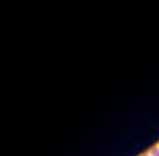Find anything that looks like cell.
Instances as JSON below:
<instances>
[{
	"label": "cell",
	"instance_id": "6da1fadb",
	"mask_svg": "<svg viewBox=\"0 0 159 156\" xmlns=\"http://www.w3.org/2000/svg\"><path fill=\"white\" fill-rule=\"evenodd\" d=\"M142 156H159V148L157 147H151L150 150H147Z\"/></svg>",
	"mask_w": 159,
	"mask_h": 156
}]
</instances>
